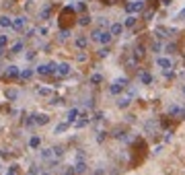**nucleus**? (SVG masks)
I'll list each match as a JSON object with an SVG mask.
<instances>
[{"instance_id": "nucleus-2", "label": "nucleus", "mask_w": 185, "mask_h": 175, "mask_svg": "<svg viewBox=\"0 0 185 175\" xmlns=\"http://www.w3.org/2000/svg\"><path fill=\"white\" fill-rule=\"evenodd\" d=\"M126 87H128V78H123V76H122V78L113 80V85L109 87V93H111V95H119Z\"/></svg>"}, {"instance_id": "nucleus-20", "label": "nucleus", "mask_w": 185, "mask_h": 175, "mask_svg": "<svg viewBox=\"0 0 185 175\" xmlns=\"http://www.w3.org/2000/svg\"><path fill=\"white\" fill-rule=\"evenodd\" d=\"M0 27H4V29L12 27V19L10 17H0Z\"/></svg>"}, {"instance_id": "nucleus-1", "label": "nucleus", "mask_w": 185, "mask_h": 175, "mask_svg": "<svg viewBox=\"0 0 185 175\" xmlns=\"http://www.w3.org/2000/svg\"><path fill=\"white\" fill-rule=\"evenodd\" d=\"M91 39H92V41H99V43H103V45H109V41L113 39V35H111V31L95 29V31L91 33Z\"/></svg>"}, {"instance_id": "nucleus-6", "label": "nucleus", "mask_w": 185, "mask_h": 175, "mask_svg": "<svg viewBox=\"0 0 185 175\" xmlns=\"http://www.w3.org/2000/svg\"><path fill=\"white\" fill-rule=\"evenodd\" d=\"M78 118H80V109H78V107H72V109L68 111V118H66V122H68V124H76Z\"/></svg>"}, {"instance_id": "nucleus-11", "label": "nucleus", "mask_w": 185, "mask_h": 175, "mask_svg": "<svg viewBox=\"0 0 185 175\" xmlns=\"http://www.w3.org/2000/svg\"><path fill=\"white\" fill-rule=\"evenodd\" d=\"M35 124H37V126H45V124H49V115H45V113L35 115Z\"/></svg>"}, {"instance_id": "nucleus-44", "label": "nucleus", "mask_w": 185, "mask_h": 175, "mask_svg": "<svg viewBox=\"0 0 185 175\" xmlns=\"http://www.w3.org/2000/svg\"><path fill=\"white\" fill-rule=\"evenodd\" d=\"M103 118H105V115H103V113H101V111H99V113H95V120H97V122H101V120H103Z\"/></svg>"}, {"instance_id": "nucleus-24", "label": "nucleus", "mask_w": 185, "mask_h": 175, "mask_svg": "<svg viewBox=\"0 0 185 175\" xmlns=\"http://www.w3.org/2000/svg\"><path fill=\"white\" fill-rule=\"evenodd\" d=\"M52 150H54L56 159H62V157H64V146H52Z\"/></svg>"}, {"instance_id": "nucleus-41", "label": "nucleus", "mask_w": 185, "mask_h": 175, "mask_svg": "<svg viewBox=\"0 0 185 175\" xmlns=\"http://www.w3.org/2000/svg\"><path fill=\"white\" fill-rule=\"evenodd\" d=\"M76 8H78V10H87V4H84V2H78Z\"/></svg>"}, {"instance_id": "nucleus-23", "label": "nucleus", "mask_w": 185, "mask_h": 175, "mask_svg": "<svg viewBox=\"0 0 185 175\" xmlns=\"http://www.w3.org/2000/svg\"><path fill=\"white\" fill-rule=\"evenodd\" d=\"M134 25H136V17H134V15H128V19H126V23H123V27L132 29Z\"/></svg>"}, {"instance_id": "nucleus-18", "label": "nucleus", "mask_w": 185, "mask_h": 175, "mask_svg": "<svg viewBox=\"0 0 185 175\" xmlns=\"http://www.w3.org/2000/svg\"><path fill=\"white\" fill-rule=\"evenodd\" d=\"M142 58H144V48H142V45H136V50H134V60H142Z\"/></svg>"}, {"instance_id": "nucleus-48", "label": "nucleus", "mask_w": 185, "mask_h": 175, "mask_svg": "<svg viewBox=\"0 0 185 175\" xmlns=\"http://www.w3.org/2000/svg\"><path fill=\"white\" fill-rule=\"evenodd\" d=\"M181 91H183V95H185V85H183V87H181Z\"/></svg>"}, {"instance_id": "nucleus-37", "label": "nucleus", "mask_w": 185, "mask_h": 175, "mask_svg": "<svg viewBox=\"0 0 185 175\" xmlns=\"http://www.w3.org/2000/svg\"><path fill=\"white\" fill-rule=\"evenodd\" d=\"M105 138H107V132H99L97 134V142H103Z\"/></svg>"}, {"instance_id": "nucleus-29", "label": "nucleus", "mask_w": 185, "mask_h": 175, "mask_svg": "<svg viewBox=\"0 0 185 175\" xmlns=\"http://www.w3.org/2000/svg\"><path fill=\"white\" fill-rule=\"evenodd\" d=\"M105 27H111L109 25V21L105 17H99V29H105Z\"/></svg>"}, {"instance_id": "nucleus-15", "label": "nucleus", "mask_w": 185, "mask_h": 175, "mask_svg": "<svg viewBox=\"0 0 185 175\" xmlns=\"http://www.w3.org/2000/svg\"><path fill=\"white\" fill-rule=\"evenodd\" d=\"M88 122H91V120H88V113H80V120H78L74 126H76V128H84Z\"/></svg>"}, {"instance_id": "nucleus-16", "label": "nucleus", "mask_w": 185, "mask_h": 175, "mask_svg": "<svg viewBox=\"0 0 185 175\" xmlns=\"http://www.w3.org/2000/svg\"><path fill=\"white\" fill-rule=\"evenodd\" d=\"M130 103H132V97H122V99L117 101V107H119V109H126V107H130Z\"/></svg>"}, {"instance_id": "nucleus-45", "label": "nucleus", "mask_w": 185, "mask_h": 175, "mask_svg": "<svg viewBox=\"0 0 185 175\" xmlns=\"http://www.w3.org/2000/svg\"><path fill=\"white\" fill-rule=\"evenodd\" d=\"M152 15H154V10H148L146 15H144V17H146V21H150V19H152Z\"/></svg>"}, {"instance_id": "nucleus-14", "label": "nucleus", "mask_w": 185, "mask_h": 175, "mask_svg": "<svg viewBox=\"0 0 185 175\" xmlns=\"http://www.w3.org/2000/svg\"><path fill=\"white\" fill-rule=\"evenodd\" d=\"M58 74L60 76H68L70 74V64H66V62H64V64H58Z\"/></svg>"}, {"instance_id": "nucleus-7", "label": "nucleus", "mask_w": 185, "mask_h": 175, "mask_svg": "<svg viewBox=\"0 0 185 175\" xmlns=\"http://www.w3.org/2000/svg\"><path fill=\"white\" fill-rule=\"evenodd\" d=\"M123 29H126V27H123L122 23H113V25L109 27V31H111V35H113V37H119V35L123 33Z\"/></svg>"}, {"instance_id": "nucleus-49", "label": "nucleus", "mask_w": 185, "mask_h": 175, "mask_svg": "<svg viewBox=\"0 0 185 175\" xmlns=\"http://www.w3.org/2000/svg\"><path fill=\"white\" fill-rule=\"evenodd\" d=\"M41 175H52V173H41Z\"/></svg>"}, {"instance_id": "nucleus-8", "label": "nucleus", "mask_w": 185, "mask_h": 175, "mask_svg": "<svg viewBox=\"0 0 185 175\" xmlns=\"http://www.w3.org/2000/svg\"><path fill=\"white\" fill-rule=\"evenodd\" d=\"M74 43H76L78 50H87V45H88V37H87V35H78Z\"/></svg>"}, {"instance_id": "nucleus-43", "label": "nucleus", "mask_w": 185, "mask_h": 175, "mask_svg": "<svg viewBox=\"0 0 185 175\" xmlns=\"http://www.w3.org/2000/svg\"><path fill=\"white\" fill-rule=\"evenodd\" d=\"M76 60H78V62H84V60H87V56H84V54H78Z\"/></svg>"}, {"instance_id": "nucleus-13", "label": "nucleus", "mask_w": 185, "mask_h": 175, "mask_svg": "<svg viewBox=\"0 0 185 175\" xmlns=\"http://www.w3.org/2000/svg\"><path fill=\"white\" fill-rule=\"evenodd\" d=\"M74 169H76V175H82L84 171H87V163H84V159H78V163L74 165Z\"/></svg>"}, {"instance_id": "nucleus-46", "label": "nucleus", "mask_w": 185, "mask_h": 175, "mask_svg": "<svg viewBox=\"0 0 185 175\" xmlns=\"http://www.w3.org/2000/svg\"><path fill=\"white\" fill-rule=\"evenodd\" d=\"M105 4H115V0H103Z\"/></svg>"}, {"instance_id": "nucleus-25", "label": "nucleus", "mask_w": 185, "mask_h": 175, "mask_svg": "<svg viewBox=\"0 0 185 175\" xmlns=\"http://www.w3.org/2000/svg\"><path fill=\"white\" fill-rule=\"evenodd\" d=\"M41 159H54V150H52V148H43V150H41Z\"/></svg>"}, {"instance_id": "nucleus-22", "label": "nucleus", "mask_w": 185, "mask_h": 175, "mask_svg": "<svg viewBox=\"0 0 185 175\" xmlns=\"http://www.w3.org/2000/svg\"><path fill=\"white\" fill-rule=\"evenodd\" d=\"M37 95L39 97H49V95H52V89H49V87H39V89H37Z\"/></svg>"}, {"instance_id": "nucleus-34", "label": "nucleus", "mask_w": 185, "mask_h": 175, "mask_svg": "<svg viewBox=\"0 0 185 175\" xmlns=\"http://www.w3.org/2000/svg\"><path fill=\"white\" fill-rule=\"evenodd\" d=\"M175 50H177V45H175V43H169V45L165 48V52H167V54H175Z\"/></svg>"}, {"instance_id": "nucleus-38", "label": "nucleus", "mask_w": 185, "mask_h": 175, "mask_svg": "<svg viewBox=\"0 0 185 175\" xmlns=\"http://www.w3.org/2000/svg\"><path fill=\"white\" fill-rule=\"evenodd\" d=\"M68 35H70V31L62 29V31H60V39H66V37H68Z\"/></svg>"}, {"instance_id": "nucleus-39", "label": "nucleus", "mask_w": 185, "mask_h": 175, "mask_svg": "<svg viewBox=\"0 0 185 175\" xmlns=\"http://www.w3.org/2000/svg\"><path fill=\"white\" fill-rule=\"evenodd\" d=\"M64 175H76V169H74V167H68V169H66V173Z\"/></svg>"}, {"instance_id": "nucleus-27", "label": "nucleus", "mask_w": 185, "mask_h": 175, "mask_svg": "<svg viewBox=\"0 0 185 175\" xmlns=\"http://www.w3.org/2000/svg\"><path fill=\"white\" fill-rule=\"evenodd\" d=\"M88 23H91V17H88V15H82L80 19H78V25H80V27H87Z\"/></svg>"}, {"instance_id": "nucleus-19", "label": "nucleus", "mask_w": 185, "mask_h": 175, "mask_svg": "<svg viewBox=\"0 0 185 175\" xmlns=\"http://www.w3.org/2000/svg\"><path fill=\"white\" fill-rule=\"evenodd\" d=\"M29 146L31 148H39V146H41V138H39V136H31L29 138Z\"/></svg>"}, {"instance_id": "nucleus-36", "label": "nucleus", "mask_w": 185, "mask_h": 175, "mask_svg": "<svg viewBox=\"0 0 185 175\" xmlns=\"http://www.w3.org/2000/svg\"><path fill=\"white\" fill-rule=\"evenodd\" d=\"M39 17H41V19H49V8H43L39 12Z\"/></svg>"}, {"instance_id": "nucleus-10", "label": "nucleus", "mask_w": 185, "mask_h": 175, "mask_svg": "<svg viewBox=\"0 0 185 175\" xmlns=\"http://www.w3.org/2000/svg\"><path fill=\"white\" fill-rule=\"evenodd\" d=\"M25 25H27V19H25V17H19V19L12 21V29H17V31H21Z\"/></svg>"}, {"instance_id": "nucleus-30", "label": "nucleus", "mask_w": 185, "mask_h": 175, "mask_svg": "<svg viewBox=\"0 0 185 175\" xmlns=\"http://www.w3.org/2000/svg\"><path fill=\"white\" fill-rule=\"evenodd\" d=\"M21 52H23V41H17L12 45V54H21Z\"/></svg>"}, {"instance_id": "nucleus-31", "label": "nucleus", "mask_w": 185, "mask_h": 175, "mask_svg": "<svg viewBox=\"0 0 185 175\" xmlns=\"http://www.w3.org/2000/svg\"><path fill=\"white\" fill-rule=\"evenodd\" d=\"M4 175H19V167H17V165H10L8 171H6Z\"/></svg>"}, {"instance_id": "nucleus-33", "label": "nucleus", "mask_w": 185, "mask_h": 175, "mask_svg": "<svg viewBox=\"0 0 185 175\" xmlns=\"http://www.w3.org/2000/svg\"><path fill=\"white\" fill-rule=\"evenodd\" d=\"M162 50V45H161V41H154V43H152V52H154V54H158V52Z\"/></svg>"}, {"instance_id": "nucleus-28", "label": "nucleus", "mask_w": 185, "mask_h": 175, "mask_svg": "<svg viewBox=\"0 0 185 175\" xmlns=\"http://www.w3.org/2000/svg\"><path fill=\"white\" fill-rule=\"evenodd\" d=\"M97 56H99V58H107V56H109V48H107V45H103L101 50L97 52Z\"/></svg>"}, {"instance_id": "nucleus-42", "label": "nucleus", "mask_w": 185, "mask_h": 175, "mask_svg": "<svg viewBox=\"0 0 185 175\" xmlns=\"http://www.w3.org/2000/svg\"><path fill=\"white\" fill-rule=\"evenodd\" d=\"M25 58H27V60H33V58H35V52H27V56H25Z\"/></svg>"}, {"instance_id": "nucleus-32", "label": "nucleus", "mask_w": 185, "mask_h": 175, "mask_svg": "<svg viewBox=\"0 0 185 175\" xmlns=\"http://www.w3.org/2000/svg\"><path fill=\"white\" fill-rule=\"evenodd\" d=\"M29 175H41V167H39V165H33V167L29 169Z\"/></svg>"}, {"instance_id": "nucleus-5", "label": "nucleus", "mask_w": 185, "mask_h": 175, "mask_svg": "<svg viewBox=\"0 0 185 175\" xmlns=\"http://www.w3.org/2000/svg\"><path fill=\"white\" fill-rule=\"evenodd\" d=\"M4 76H6V78H21L19 66H8V68L4 70Z\"/></svg>"}, {"instance_id": "nucleus-21", "label": "nucleus", "mask_w": 185, "mask_h": 175, "mask_svg": "<svg viewBox=\"0 0 185 175\" xmlns=\"http://www.w3.org/2000/svg\"><path fill=\"white\" fill-rule=\"evenodd\" d=\"M68 122H64V124H58V126H56V128H54V134H62V132H66V130H68Z\"/></svg>"}, {"instance_id": "nucleus-26", "label": "nucleus", "mask_w": 185, "mask_h": 175, "mask_svg": "<svg viewBox=\"0 0 185 175\" xmlns=\"http://www.w3.org/2000/svg\"><path fill=\"white\" fill-rule=\"evenodd\" d=\"M99 82H103V74H99V72H95V74L91 76V85H99Z\"/></svg>"}, {"instance_id": "nucleus-35", "label": "nucleus", "mask_w": 185, "mask_h": 175, "mask_svg": "<svg viewBox=\"0 0 185 175\" xmlns=\"http://www.w3.org/2000/svg\"><path fill=\"white\" fill-rule=\"evenodd\" d=\"M6 43H8V37H6V35H0V48H6Z\"/></svg>"}, {"instance_id": "nucleus-47", "label": "nucleus", "mask_w": 185, "mask_h": 175, "mask_svg": "<svg viewBox=\"0 0 185 175\" xmlns=\"http://www.w3.org/2000/svg\"><path fill=\"white\" fill-rule=\"evenodd\" d=\"M2 54H4V48H0V56H2Z\"/></svg>"}, {"instance_id": "nucleus-3", "label": "nucleus", "mask_w": 185, "mask_h": 175, "mask_svg": "<svg viewBox=\"0 0 185 175\" xmlns=\"http://www.w3.org/2000/svg\"><path fill=\"white\" fill-rule=\"evenodd\" d=\"M142 8H144V2H142V0H132V2L126 4V12L128 15H136V12H140Z\"/></svg>"}, {"instance_id": "nucleus-12", "label": "nucleus", "mask_w": 185, "mask_h": 175, "mask_svg": "<svg viewBox=\"0 0 185 175\" xmlns=\"http://www.w3.org/2000/svg\"><path fill=\"white\" fill-rule=\"evenodd\" d=\"M17 97H19V91H17V89H6V91H4V99L15 101Z\"/></svg>"}, {"instance_id": "nucleus-4", "label": "nucleus", "mask_w": 185, "mask_h": 175, "mask_svg": "<svg viewBox=\"0 0 185 175\" xmlns=\"http://www.w3.org/2000/svg\"><path fill=\"white\" fill-rule=\"evenodd\" d=\"M156 66H158V68L165 72V70H171V68H173V62H171L169 58H162V56H158V58H156Z\"/></svg>"}, {"instance_id": "nucleus-9", "label": "nucleus", "mask_w": 185, "mask_h": 175, "mask_svg": "<svg viewBox=\"0 0 185 175\" xmlns=\"http://www.w3.org/2000/svg\"><path fill=\"white\" fill-rule=\"evenodd\" d=\"M152 80H154V76H152L150 72H146V70L140 72V82L142 85H152Z\"/></svg>"}, {"instance_id": "nucleus-40", "label": "nucleus", "mask_w": 185, "mask_h": 175, "mask_svg": "<svg viewBox=\"0 0 185 175\" xmlns=\"http://www.w3.org/2000/svg\"><path fill=\"white\" fill-rule=\"evenodd\" d=\"M177 19H179V21H185V8H181V10H179V15H177Z\"/></svg>"}, {"instance_id": "nucleus-17", "label": "nucleus", "mask_w": 185, "mask_h": 175, "mask_svg": "<svg viewBox=\"0 0 185 175\" xmlns=\"http://www.w3.org/2000/svg\"><path fill=\"white\" fill-rule=\"evenodd\" d=\"M33 74H35V70H33V68H25V70H21V80H29Z\"/></svg>"}]
</instances>
